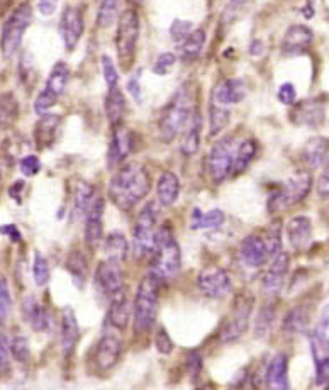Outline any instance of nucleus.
Returning a JSON list of instances; mask_svg holds the SVG:
<instances>
[{"instance_id": "nucleus-1", "label": "nucleus", "mask_w": 329, "mask_h": 390, "mask_svg": "<svg viewBox=\"0 0 329 390\" xmlns=\"http://www.w3.org/2000/svg\"><path fill=\"white\" fill-rule=\"evenodd\" d=\"M152 190V177L146 166L137 161L124 163L112 175L107 194L114 206L124 213L134 209Z\"/></svg>"}, {"instance_id": "nucleus-2", "label": "nucleus", "mask_w": 329, "mask_h": 390, "mask_svg": "<svg viewBox=\"0 0 329 390\" xmlns=\"http://www.w3.org/2000/svg\"><path fill=\"white\" fill-rule=\"evenodd\" d=\"M196 107H194V93L190 90L189 83L182 85L175 92V95L170 99L160 116V137L163 143H172L173 140L187 128V124L192 119Z\"/></svg>"}, {"instance_id": "nucleus-3", "label": "nucleus", "mask_w": 329, "mask_h": 390, "mask_svg": "<svg viewBox=\"0 0 329 390\" xmlns=\"http://www.w3.org/2000/svg\"><path fill=\"white\" fill-rule=\"evenodd\" d=\"M282 248V222L274 221L263 234H251L243 239L239 258L248 268H262L267 265Z\"/></svg>"}, {"instance_id": "nucleus-4", "label": "nucleus", "mask_w": 329, "mask_h": 390, "mask_svg": "<svg viewBox=\"0 0 329 390\" xmlns=\"http://www.w3.org/2000/svg\"><path fill=\"white\" fill-rule=\"evenodd\" d=\"M152 271L161 282L175 278L182 268V253L175 234L168 224L156 231L152 250Z\"/></svg>"}, {"instance_id": "nucleus-5", "label": "nucleus", "mask_w": 329, "mask_h": 390, "mask_svg": "<svg viewBox=\"0 0 329 390\" xmlns=\"http://www.w3.org/2000/svg\"><path fill=\"white\" fill-rule=\"evenodd\" d=\"M161 280L149 271L137 285L136 295L133 302L134 331L137 335H146L153 328L158 314V290Z\"/></svg>"}, {"instance_id": "nucleus-6", "label": "nucleus", "mask_w": 329, "mask_h": 390, "mask_svg": "<svg viewBox=\"0 0 329 390\" xmlns=\"http://www.w3.org/2000/svg\"><path fill=\"white\" fill-rule=\"evenodd\" d=\"M238 148L239 144L234 136L222 137L210 148L206 158V172L214 184H222L233 173Z\"/></svg>"}, {"instance_id": "nucleus-7", "label": "nucleus", "mask_w": 329, "mask_h": 390, "mask_svg": "<svg viewBox=\"0 0 329 390\" xmlns=\"http://www.w3.org/2000/svg\"><path fill=\"white\" fill-rule=\"evenodd\" d=\"M137 39H140V18L134 9H126L121 14L116 32V50L121 67L129 70L136 56Z\"/></svg>"}, {"instance_id": "nucleus-8", "label": "nucleus", "mask_w": 329, "mask_h": 390, "mask_svg": "<svg viewBox=\"0 0 329 390\" xmlns=\"http://www.w3.org/2000/svg\"><path fill=\"white\" fill-rule=\"evenodd\" d=\"M31 21L32 9L29 4H22L9 15L2 27V36H0V50H2L4 58H12L19 51Z\"/></svg>"}, {"instance_id": "nucleus-9", "label": "nucleus", "mask_w": 329, "mask_h": 390, "mask_svg": "<svg viewBox=\"0 0 329 390\" xmlns=\"http://www.w3.org/2000/svg\"><path fill=\"white\" fill-rule=\"evenodd\" d=\"M312 189V175L309 172H297L288 177L278 187L277 194H274L268 202L270 210H282L300 204L307 197Z\"/></svg>"}, {"instance_id": "nucleus-10", "label": "nucleus", "mask_w": 329, "mask_h": 390, "mask_svg": "<svg viewBox=\"0 0 329 390\" xmlns=\"http://www.w3.org/2000/svg\"><path fill=\"white\" fill-rule=\"evenodd\" d=\"M154 238H156V209L153 202L146 204L140 214L133 229V251L136 258H145L152 255Z\"/></svg>"}, {"instance_id": "nucleus-11", "label": "nucleus", "mask_w": 329, "mask_h": 390, "mask_svg": "<svg viewBox=\"0 0 329 390\" xmlns=\"http://www.w3.org/2000/svg\"><path fill=\"white\" fill-rule=\"evenodd\" d=\"M251 309H253V297L250 295H241L234 302L233 311H231L229 318H227L224 328L221 331V341L222 343H233L241 338L250 326V316Z\"/></svg>"}, {"instance_id": "nucleus-12", "label": "nucleus", "mask_w": 329, "mask_h": 390, "mask_svg": "<svg viewBox=\"0 0 329 390\" xmlns=\"http://www.w3.org/2000/svg\"><path fill=\"white\" fill-rule=\"evenodd\" d=\"M197 285L202 294L209 299H224L233 290L229 274L224 268L219 267H209L202 270L197 278Z\"/></svg>"}, {"instance_id": "nucleus-13", "label": "nucleus", "mask_w": 329, "mask_h": 390, "mask_svg": "<svg viewBox=\"0 0 329 390\" xmlns=\"http://www.w3.org/2000/svg\"><path fill=\"white\" fill-rule=\"evenodd\" d=\"M123 280V263L112 258H107L99 263L95 271V283L99 290L104 292L105 297L112 299L114 295L124 290Z\"/></svg>"}, {"instance_id": "nucleus-14", "label": "nucleus", "mask_w": 329, "mask_h": 390, "mask_svg": "<svg viewBox=\"0 0 329 390\" xmlns=\"http://www.w3.org/2000/svg\"><path fill=\"white\" fill-rule=\"evenodd\" d=\"M121 355H123V341L117 335L105 332L93 351V363L99 372H109L116 367Z\"/></svg>"}, {"instance_id": "nucleus-15", "label": "nucleus", "mask_w": 329, "mask_h": 390, "mask_svg": "<svg viewBox=\"0 0 329 390\" xmlns=\"http://www.w3.org/2000/svg\"><path fill=\"white\" fill-rule=\"evenodd\" d=\"M133 133L124 124H117L112 128L111 144H109L107 163L111 168H117L128 160L133 152Z\"/></svg>"}, {"instance_id": "nucleus-16", "label": "nucleus", "mask_w": 329, "mask_h": 390, "mask_svg": "<svg viewBox=\"0 0 329 390\" xmlns=\"http://www.w3.org/2000/svg\"><path fill=\"white\" fill-rule=\"evenodd\" d=\"M83 14L79 7H67L60 19V34H62L65 48L73 51L80 43L83 34Z\"/></svg>"}, {"instance_id": "nucleus-17", "label": "nucleus", "mask_w": 329, "mask_h": 390, "mask_svg": "<svg viewBox=\"0 0 329 390\" xmlns=\"http://www.w3.org/2000/svg\"><path fill=\"white\" fill-rule=\"evenodd\" d=\"M324 117H326V105L319 99H307L295 104L290 114L292 123L306 128H319L324 123Z\"/></svg>"}, {"instance_id": "nucleus-18", "label": "nucleus", "mask_w": 329, "mask_h": 390, "mask_svg": "<svg viewBox=\"0 0 329 390\" xmlns=\"http://www.w3.org/2000/svg\"><path fill=\"white\" fill-rule=\"evenodd\" d=\"M288 265H290V257L286 251H278L274 258H271L270 267L265 271L262 278V288L268 295H277L282 288L286 277L288 274Z\"/></svg>"}, {"instance_id": "nucleus-19", "label": "nucleus", "mask_w": 329, "mask_h": 390, "mask_svg": "<svg viewBox=\"0 0 329 390\" xmlns=\"http://www.w3.org/2000/svg\"><path fill=\"white\" fill-rule=\"evenodd\" d=\"M102 216H104V199L95 197L90 210L85 216V243L90 250H97L102 245L104 239V226H102Z\"/></svg>"}, {"instance_id": "nucleus-20", "label": "nucleus", "mask_w": 329, "mask_h": 390, "mask_svg": "<svg viewBox=\"0 0 329 390\" xmlns=\"http://www.w3.org/2000/svg\"><path fill=\"white\" fill-rule=\"evenodd\" d=\"M312 31L302 24H294L286 32L282 39V53L286 56H297L309 50L312 44Z\"/></svg>"}, {"instance_id": "nucleus-21", "label": "nucleus", "mask_w": 329, "mask_h": 390, "mask_svg": "<svg viewBox=\"0 0 329 390\" xmlns=\"http://www.w3.org/2000/svg\"><path fill=\"white\" fill-rule=\"evenodd\" d=\"M286 233L292 250L297 251V253H302V251L307 250L312 241L311 219L306 216L292 217L290 221H288Z\"/></svg>"}, {"instance_id": "nucleus-22", "label": "nucleus", "mask_w": 329, "mask_h": 390, "mask_svg": "<svg viewBox=\"0 0 329 390\" xmlns=\"http://www.w3.org/2000/svg\"><path fill=\"white\" fill-rule=\"evenodd\" d=\"M246 97V85L243 80L229 79L224 80L217 85L213 90L210 95V102H216L224 107H231V105L239 104Z\"/></svg>"}, {"instance_id": "nucleus-23", "label": "nucleus", "mask_w": 329, "mask_h": 390, "mask_svg": "<svg viewBox=\"0 0 329 390\" xmlns=\"http://www.w3.org/2000/svg\"><path fill=\"white\" fill-rule=\"evenodd\" d=\"M311 349L316 363V384L326 385L329 380V339L326 336H311Z\"/></svg>"}, {"instance_id": "nucleus-24", "label": "nucleus", "mask_w": 329, "mask_h": 390, "mask_svg": "<svg viewBox=\"0 0 329 390\" xmlns=\"http://www.w3.org/2000/svg\"><path fill=\"white\" fill-rule=\"evenodd\" d=\"M80 338V326L73 309L67 307L62 316V349L65 358H70Z\"/></svg>"}, {"instance_id": "nucleus-25", "label": "nucleus", "mask_w": 329, "mask_h": 390, "mask_svg": "<svg viewBox=\"0 0 329 390\" xmlns=\"http://www.w3.org/2000/svg\"><path fill=\"white\" fill-rule=\"evenodd\" d=\"M60 124H62V117L60 116H56V114H43L41 119L34 126V141L39 149L50 148L55 143Z\"/></svg>"}, {"instance_id": "nucleus-26", "label": "nucleus", "mask_w": 329, "mask_h": 390, "mask_svg": "<svg viewBox=\"0 0 329 390\" xmlns=\"http://www.w3.org/2000/svg\"><path fill=\"white\" fill-rule=\"evenodd\" d=\"M287 370H288L287 355H283V353L275 355L270 363H268V368L265 373V380L268 387L275 390H287L288 389Z\"/></svg>"}, {"instance_id": "nucleus-27", "label": "nucleus", "mask_w": 329, "mask_h": 390, "mask_svg": "<svg viewBox=\"0 0 329 390\" xmlns=\"http://www.w3.org/2000/svg\"><path fill=\"white\" fill-rule=\"evenodd\" d=\"M201 131H202V117L199 109L194 112L192 119L190 123L187 124V128L184 129V136H182V144H180V152L185 154V156H194L199 152V146H201Z\"/></svg>"}, {"instance_id": "nucleus-28", "label": "nucleus", "mask_w": 329, "mask_h": 390, "mask_svg": "<svg viewBox=\"0 0 329 390\" xmlns=\"http://www.w3.org/2000/svg\"><path fill=\"white\" fill-rule=\"evenodd\" d=\"M158 202L161 206L170 207L177 202L178 194H180V180L173 172H163L161 177L158 178L156 185Z\"/></svg>"}, {"instance_id": "nucleus-29", "label": "nucleus", "mask_w": 329, "mask_h": 390, "mask_svg": "<svg viewBox=\"0 0 329 390\" xmlns=\"http://www.w3.org/2000/svg\"><path fill=\"white\" fill-rule=\"evenodd\" d=\"M328 154H329V140L324 136L311 137L302 149L304 161H306L311 168H318L319 165H323Z\"/></svg>"}, {"instance_id": "nucleus-30", "label": "nucleus", "mask_w": 329, "mask_h": 390, "mask_svg": "<svg viewBox=\"0 0 329 390\" xmlns=\"http://www.w3.org/2000/svg\"><path fill=\"white\" fill-rule=\"evenodd\" d=\"M129 316H131V306H129V300L126 297L124 290H121L119 294L114 295L111 299V309H109L107 321L114 328L126 329L129 323Z\"/></svg>"}, {"instance_id": "nucleus-31", "label": "nucleus", "mask_w": 329, "mask_h": 390, "mask_svg": "<svg viewBox=\"0 0 329 390\" xmlns=\"http://www.w3.org/2000/svg\"><path fill=\"white\" fill-rule=\"evenodd\" d=\"M105 114H107V119L112 128L123 124L126 116V99L119 87L109 88L107 97H105Z\"/></svg>"}, {"instance_id": "nucleus-32", "label": "nucleus", "mask_w": 329, "mask_h": 390, "mask_svg": "<svg viewBox=\"0 0 329 390\" xmlns=\"http://www.w3.org/2000/svg\"><path fill=\"white\" fill-rule=\"evenodd\" d=\"M22 314L34 331L43 332L48 329V316L41 304L34 297H26L22 302Z\"/></svg>"}, {"instance_id": "nucleus-33", "label": "nucleus", "mask_w": 329, "mask_h": 390, "mask_svg": "<svg viewBox=\"0 0 329 390\" xmlns=\"http://www.w3.org/2000/svg\"><path fill=\"white\" fill-rule=\"evenodd\" d=\"M93 187L87 182H79V185L75 187V195H73V217L80 219L87 216V213L90 210L93 204Z\"/></svg>"}, {"instance_id": "nucleus-34", "label": "nucleus", "mask_w": 329, "mask_h": 390, "mask_svg": "<svg viewBox=\"0 0 329 390\" xmlns=\"http://www.w3.org/2000/svg\"><path fill=\"white\" fill-rule=\"evenodd\" d=\"M67 270L70 271L73 283L79 288H83L88 277V263L82 251L73 250L67 258Z\"/></svg>"}, {"instance_id": "nucleus-35", "label": "nucleus", "mask_w": 329, "mask_h": 390, "mask_svg": "<svg viewBox=\"0 0 329 390\" xmlns=\"http://www.w3.org/2000/svg\"><path fill=\"white\" fill-rule=\"evenodd\" d=\"M224 213L221 209H213L207 214H202L201 209H194L190 217V227L192 229H217L224 224Z\"/></svg>"}, {"instance_id": "nucleus-36", "label": "nucleus", "mask_w": 329, "mask_h": 390, "mask_svg": "<svg viewBox=\"0 0 329 390\" xmlns=\"http://www.w3.org/2000/svg\"><path fill=\"white\" fill-rule=\"evenodd\" d=\"M206 44V31L204 29H196L190 32L189 36L180 43V56L185 62H194L202 50H204Z\"/></svg>"}, {"instance_id": "nucleus-37", "label": "nucleus", "mask_w": 329, "mask_h": 390, "mask_svg": "<svg viewBox=\"0 0 329 390\" xmlns=\"http://www.w3.org/2000/svg\"><path fill=\"white\" fill-rule=\"evenodd\" d=\"M104 250L107 258L117 260V262L123 263L126 258H128L129 253V245H128V239L123 233H111L105 239L104 243Z\"/></svg>"}, {"instance_id": "nucleus-38", "label": "nucleus", "mask_w": 329, "mask_h": 390, "mask_svg": "<svg viewBox=\"0 0 329 390\" xmlns=\"http://www.w3.org/2000/svg\"><path fill=\"white\" fill-rule=\"evenodd\" d=\"M68 80H70V70L63 62L56 63L55 68H53L50 76H48V82H46V90L55 93L56 97H60L67 88Z\"/></svg>"}, {"instance_id": "nucleus-39", "label": "nucleus", "mask_w": 329, "mask_h": 390, "mask_svg": "<svg viewBox=\"0 0 329 390\" xmlns=\"http://www.w3.org/2000/svg\"><path fill=\"white\" fill-rule=\"evenodd\" d=\"M258 153V144L255 140H245L241 144H239L238 153H236V160H234V175L243 173L248 166L251 165V161L255 160Z\"/></svg>"}, {"instance_id": "nucleus-40", "label": "nucleus", "mask_w": 329, "mask_h": 390, "mask_svg": "<svg viewBox=\"0 0 329 390\" xmlns=\"http://www.w3.org/2000/svg\"><path fill=\"white\" fill-rule=\"evenodd\" d=\"M229 107L216 102L209 104V136H217L229 124Z\"/></svg>"}, {"instance_id": "nucleus-41", "label": "nucleus", "mask_w": 329, "mask_h": 390, "mask_svg": "<svg viewBox=\"0 0 329 390\" xmlns=\"http://www.w3.org/2000/svg\"><path fill=\"white\" fill-rule=\"evenodd\" d=\"M19 116V105L15 97L11 92L0 93V126L9 128L15 123Z\"/></svg>"}, {"instance_id": "nucleus-42", "label": "nucleus", "mask_w": 329, "mask_h": 390, "mask_svg": "<svg viewBox=\"0 0 329 390\" xmlns=\"http://www.w3.org/2000/svg\"><path fill=\"white\" fill-rule=\"evenodd\" d=\"M119 6L121 0H102L99 12H97V26L104 27V29L111 27L119 14Z\"/></svg>"}, {"instance_id": "nucleus-43", "label": "nucleus", "mask_w": 329, "mask_h": 390, "mask_svg": "<svg viewBox=\"0 0 329 390\" xmlns=\"http://www.w3.org/2000/svg\"><path fill=\"white\" fill-rule=\"evenodd\" d=\"M32 277L38 287L46 285L50 280V263L43 257L39 251H34V260H32Z\"/></svg>"}, {"instance_id": "nucleus-44", "label": "nucleus", "mask_w": 329, "mask_h": 390, "mask_svg": "<svg viewBox=\"0 0 329 390\" xmlns=\"http://www.w3.org/2000/svg\"><path fill=\"white\" fill-rule=\"evenodd\" d=\"M309 316L306 314V311H304L302 307H297L294 309V311H290L287 314V318L283 319V329H286L287 332H300L304 331L309 323Z\"/></svg>"}, {"instance_id": "nucleus-45", "label": "nucleus", "mask_w": 329, "mask_h": 390, "mask_svg": "<svg viewBox=\"0 0 329 390\" xmlns=\"http://www.w3.org/2000/svg\"><path fill=\"white\" fill-rule=\"evenodd\" d=\"M12 312V295L11 287L6 277H0V324L9 319Z\"/></svg>"}, {"instance_id": "nucleus-46", "label": "nucleus", "mask_w": 329, "mask_h": 390, "mask_svg": "<svg viewBox=\"0 0 329 390\" xmlns=\"http://www.w3.org/2000/svg\"><path fill=\"white\" fill-rule=\"evenodd\" d=\"M11 353L19 363H27L31 358V349H29V341L26 336H18L11 341Z\"/></svg>"}, {"instance_id": "nucleus-47", "label": "nucleus", "mask_w": 329, "mask_h": 390, "mask_svg": "<svg viewBox=\"0 0 329 390\" xmlns=\"http://www.w3.org/2000/svg\"><path fill=\"white\" fill-rule=\"evenodd\" d=\"M175 63H177V56L173 55V53H161L153 65V73L154 75L163 76L166 73H170V70L175 67Z\"/></svg>"}, {"instance_id": "nucleus-48", "label": "nucleus", "mask_w": 329, "mask_h": 390, "mask_svg": "<svg viewBox=\"0 0 329 390\" xmlns=\"http://www.w3.org/2000/svg\"><path fill=\"white\" fill-rule=\"evenodd\" d=\"M100 63H102V73H104L105 83L109 85V88L117 87V82H119V73H117L116 65H114L111 56L104 55L102 58H100Z\"/></svg>"}, {"instance_id": "nucleus-49", "label": "nucleus", "mask_w": 329, "mask_h": 390, "mask_svg": "<svg viewBox=\"0 0 329 390\" xmlns=\"http://www.w3.org/2000/svg\"><path fill=\"white\" fill-rule=\"evenodd\" d=\"M56 100H58V97L55 95V93L48 92L46 88L39 93L38 99L34 100V111L38 116H43V114H48V111L53 107V105L56 104Z\"/></svg>"}, {"instance_id": "nucleus-50", "label": "nucleus", "mask_w": 329, "mask_h": 390, "mask_svg": "<svg viewBox=\"0 0 329 390\" xmlns=\"http://www.w3.org/2000/svg\"><path fill=\"white\" fill-rule=\"evenodd\" d=\"M11 355V341L4 332H0V375H4L9 370Z\"/></svg>"}, {"instance_id": "nucleus-51", "label": "nucleus", "mask_w": 329, "mask_h": 390, "mask_svg": "<svg viewBox=\"0 0 329 390\" xmlns=\"http://www.w3.org/2000/svg\"><path fill=\"white\" fill-rule=\"evenodd\" d=\"M274 318H275V312H274V309H271V306H267L262 309V312H260V316L257 319V335L258 336H265L268 328H270L271 323H274Z\"/></svg>"}, {"instance_id": "nucleus-52", "label": "nucleus", "mask_w": 329, "mask_h": 390, "mask_svg": "<svg viewBox=\"0 0 329 390\" xmlns=\"http://www.w3.org/2000/svg\"><path fill=\"white\" fill-rule=\"evenodd\" d=\"M190 32H192V24H190L189 21H180V19L173 21L172 27H170V34H172L173 41L175 43L184 41Z\"/></svg>"}, {"instance_id": "nucleus-53", "label": "nucleus", "mask_w": 329, "mask_h": 390, "mask_svg": "<svg viewBox=\"0 0 329 390\" xmlns=\"http://www.w3.org/2000/svg\"><path fill=\"white\" fill-rule=\"evenodd\" d=\"M19 166H21V172L26 177H32V175L39 173V170H41V161H39V158L36 154H27V156L21 158Z\"/></svg>"}, {"instance_id": "nucleus-54", "label": "nucleus", "mask_w": 329, "mask_h": 390, "mask_svg": "<svg viewBox=\"0 0 329 390\" xmlns=\"http://www.w3.org/2000/svg\"><path fill=\"white\" fill-rule=\"evenodd\" d=\"M250 2H251V0H229V6L226 7V11H224V14H222V18H226L227 22L234 21V19H236L238 15L246 9V6Z\"/></svg>"}, {"instance_id": "nucleus-55", "label": "nucleus", "mask_w": 329, "mask_h": 390, "mask_svg": "<svg viewBox=\"0 0 329 390\" xmlns=\"http://www.w3.org/2000/svg\"><path fill=\"white\" fill-rule=\"evenodd\" d=\"M154 347L160 353H163V355H168V353L173 351V343L172 339H170V336L166 335V331L163 328L158 329L156 336H154Z\"/></svg>"}, {"instance_id": "nucleus-56", "label": "nucleus", "mask_w": 329, "mask_h": 390, "mask_svg": "<svg viewBox=\"0 0 329 390\" xmlns=\"http://www.w3.org/2000/svg\"><path fill=\"white\" fill-rule=\"evenodd\" d=\"M277 97H278V100L283 105H294L295 104V99H297V92H295L294 85L287 82V83L280 85Z\"/></svg>"}, {"instance_id": "nucleus-57", "label": "nucleus", "mask_w": 329, "mask_h": 390, "mask_svg": "<svg viewBox=\"0 0 329 390\" xmlns=\"http://www.w3.org/2000/svg\"><path fill=\"white\" fill-rule=\"evenodd\" d=\"M318 195L321 199H329V163L319 175L318 180Z\"/></svg>"}, {"instance_id": "nucleus-58", "label": "nucleus", "mask_w": 329, "mask_h": 390, "mask_svg": "<svg viewBox=\"0 0 329 390\" xmlns=\"http://www.w3.org/2000/svg\"><path fill=\"white\" fill-rule=\"evenodd\" d=\"M329 329V306L324 307V311L321 312V319H319V324L318 328H316V331L312 332V335H318V336H326Z\"/></svg>"}, {"instance_id": "nucleus-59", "label": "nucleus", "mask_w": 329, "mask_h": 390, "mask_svg": "<svg viewBox=\"0 0 329 390\" xmlns=\"http://www.w3.org/2000/svg\"><path fill=\"white\" fill-rule=\"evenodd\" d=\"M0 233L6 234V236H9L11 241H14V243H21L22 241L21 231H19L18 226H14V224L2 226V227H0Z\"/></svg>"}, {"instance_id": "nucleus-60", "label": "nucleus", "mask_w": 329, "mask_h": 390, "mask_svg": "<svg viewBox=\"0 0 329 390\" xmlns=\"http://www.w3.org/2000/svg\"><path fill=\"white\" fill-rule=\"evenodd\" d=\"M38 9L43 15H53L58 9V0H39Z\"/></svg>"}, {"instance_id": "nucleus-61", "label": "nucleus", "mask_w": 329, "mask_h": 390, "mask_svg": "<svg viewBox=\"0 0 329 390\" xmlns=\"http://www.w3.org/2000/svg\"><path fill=\"white\" fill-rule=\"evenodd\" d=\"M128 90L131 95L134 97V99L140 102V99H141V87H140V76L137 75H134L133 79H129V82H128Z\"/></svg>"}, {"instance_id": "nucleus-62", "label": "nucleus", "mask_w": 329, "mask_h": 390, "mask_svg": "<svg viewBox=\"0 0 329 390\" xmlns=\"http://www.w3.org/2000/svg\"><path fill=\"white\" fill-rule=\"evenodd\" d=\"M24 182L22 180H18V182H14V185H11V189H9V195L12 199H14L15 202H21V194H22V190H24Z\"/></svg>"}, {"instance_id": "nucleus-63", "label": "nucleus", "mask_w": 329, "mask_h": 390, "mask_svg": "<svg viewBox=\"0 0 329 390\" xmlns=\"http://www.w3.org/2000/svg\"><path fill=\"white\" fill-rule=\"evenodd\" d=\"M189 365L190 367H192V370H190V373H192V375H197L199 373V370H201V355H199V353H192V355H190V358H189Z\"/></svg>"}, {"instance_id": "nucleus-64", "label": "nucleus", "mask_w": 329, "mask_h": 390, "mask_svg": "<svg viewBox=\"0 0 329 390\" xmlns=\"http://www.w3.org/2000/svg\"><path fill=\"white\" fill-rule=\"evenodd\" d=\"M262 48H263L262 41H253V44H251V46H250V53H251V55L258 56L260 53H262Z\"/></svg>"}]
</instances>
